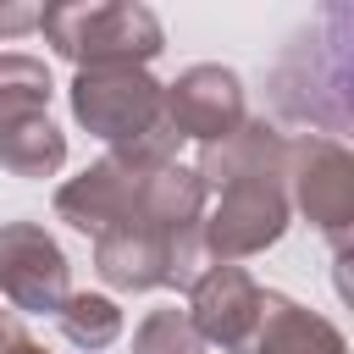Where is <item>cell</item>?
<instances>
[{
  "mask_svg": "<svg viewBox=\"0 0 354 354\" xmlns=\"http://www.w3.org/2000/svg\"><path fill=\"white\" fill-rule=\"evenodd\" d=\"M44 44L83 66H149L166 50V28L138 0H61L39 11Z\"/></svg>",
  "mask_w": 354,
  "mask_h": 354,
  "instance_id": "obj_1",
  "label": "cell"
},
{
  "mask_svg": "<svg viewBox=\"0 0 354 354\" xmlns=\"http://www.w3.org/2000/svg\"><path fill=\"white\" fill-rule=\"evenodd\" d=\"M288 205L332 243L343 260L354 243V155L321 133H288Z\"/></svg>",
  "mask_w": 354,
  "mask_h": 354,
  "instance_id": "obj_2",
  "label": "cell"
},
{
  "mask_svg": "<svg viewBox=\"0 0 354 354\" xmlns=\"http://www.w3.org/2000/svg\"><path fill=\"white\" fill-rule=\"evenodd\" d=\"M288 221H293V205H288L282 177H243V183L216 188V199H205L199 243L216 266H238V260L271 249L288 232Z\"/></svg>",
  "mask_w": 354,
  "mask_h": 354,
  "instance_id": "obj_3",
  "label": "cell"
},
{
  "mask_svg": "<svg viewBox=\"0 0 354 354\" xmlns=\"http://www.w3.org/2000/svg\"><path fill=\"white\" fill-rule=\"evenodd\" d=\"M348 28V22H343ZM299 39L282 66L271 72V94H277V111L293 116V122H310L321 127V138H337L348 127V39Z\"/></svg>",
  "mask_w": 354,
  "mask_h": 354,
  "instance_id": "obj_4",
  "label": "cell"
},
{
  "mask_svg": "<svg viewBox=\"0 0 354 354\" xmlns=\"http://www.w3.org/2000/svg\"><path fill=\"white\" fill-rule=\"evenodd\" d=\"M66 100L77 127L105 144H127L160 122V77H149V66H83Z\"/></svg>",
  "mask_w": 354,
  "mask_h": 354,
  "instance_id": "obj_5",
  "label": "cell"
},
{
  "mask_svg": "<svg viewBox=\"0 0 354 354\" xmlns=\"http://www.w3.org/2000/svg\"><path fill=\"white\" fill-rule=\"evenodd\" d=\"M72 293V266L39 221H0V299L28 315H55Z\"/></svg>",
  "mask_w": 354,
  "mask_h": 354,
  "instance_id": "obj_6",
  "label": "cell"
},
{
  "mask_svg": "<svg viewBox=\"0 0 354 354\" xmlns=\"http://www.w3.org/2000/svg\"><path fill=\"white\" fill-rule=\"evenodd\" d=\"M243 77L232 66H216V61H199V66H183L171 83H160V122L177 133V138H199V144H216L221 133H232L243 122Z\"/></svg>",
  "mask_w": 354,
  "mask_h": 354,
  "instance_id": "obj_7",
  "label": "cell"
},
{
  "mask_svg": "<svg viewBox=\"0 0 354 354\" xmlns=\"http://www.w3.org/2000/svg\"><path fill=\"white\" fill-rule=\"evenodd\" d=\"M194 177L205 183V194H216L227 183H243V177H288V133L266 116H243L216 144H199Z\"/></svg>",
  "mask_w": 354,
  "mask_h": 354,
  "instance_id": "obj_8",
  "label": "cell"
},
{
  "mask_svg": "<svg viewBox=\"0 0 354 354\" xmlns=\"http://www.w3.org/2000/svg\"><path fill=\"white\" fill-rule=\"evenodd\" d=\"M260 310V282L243 266H210L194 288H188V321L199 332V343L232 354L243 343V332L254 326Z\"/></svg>",
  "mask_w": 354,
  "mask_h": 354,
  "instance_id": "obj_9",
  "label": "cell"
},
{
  "mask_svg": "<svg viewBox=\"0 0 354 354\" xmlns=\"http://www.w3.org/2000/svg\"><path fill=\"white\" fill-rule=\"evenodd\" d=\"M232 354H348V337H343L326 315L304 310L299 299L260 288L254 326L243 332V343H238Z\"/></svg>",
  "mask_w": 354,
  "mask_h": 354,
  "instance_id": "obj_10",
  "label": "cell"
},
{
  "mask_svg": "<svg viewBox=\"0 0 354 354\" xmlns=\"http://www.w3.org/2000/svg\"><path fill=\"white\" fill-rule=\"evenodd\" d=\"M171 238L177 232H155V227H111L94 238V271L105 288L116 293H149L166 288L171 277Z\"/></svg>",
  "mask_w": 354,
  "mask_h": 354,
  "instance_id": "obj_11",
  "label": "cell"
},
{
  "mask_svg": "<svg viewBox=\"0 0 354 354\" xmlns=\"http://www.w3.org/2000/svg\"><path fill=\"white\" fill-rule=\"evenodd\" d=\"M0 166L11 177H55L66 166V133L50 116L0 122Z\"/></svg>",
  "mask_w": 354,
  "mask_h": 354,
  "instance_id": "obj_12",
  "label": "cell"
},
{
  "mask_svg": "<svg viewBox=\"0 0 354 354\" xmlns=\"http://www.w3.org/2000/svg\"><path fill=\"white\" fill-rule=\"evenodd\" d=\"M50 66L39 55L22 50H0V122H22V116H50Z\"/></svg>",
  "mask_w": 354,
  "mask_h": 354,
  "instance_id": "obj_13",
  "label": "cell"
},
{
  "mask_svg": "<svg viewBox=\"0 0 354 354\" xmlns=\"http://www.w3.org/2000/svg\"><path fill=\"white\" fill-rule=\"evenodd\" d=\"M55 326H61V337L72 348L100 354V348H111L122 337V310L105 293H66V304L55 310Z\"/></svg>",
  "mask_w": 354,
  "mask_h": 354,
  "instance_id": "obj_14",
  "label": "cell"
},
{
  "mask_svg": "<svg viewBox=\"0 0 354 354\" xmlns=\"http://www.w3.org/2000/svg\"><path fill=\"white\" fill-rule=\"evenodd\" d=\"M133 354H205V343H199L188 310L166 304V310H149V315L138 321V332H133Z\"/></svg>",
  "mask_w": 354,
  "mask_h": 354,
  "instance_id": "obj_15",
  "label": "cell"
},
{
  "mask_svg": "<svg viewBox=\"0 0 354 354\" xmlns=\"http://www.w3.org/2000/svg\"><path fill=\"white\" fill-rule=\"evenodd\" d=\"M33 28H39V6H0V39L33 33Z\"/></svg>",
  "mask_w": 354,
  "mask_h": 354,
  "instance_id": "obj_16",
  "label": "cell"
},
{
  "mask_svg": "<svg viewBox=\"0 0 354 354\" xmlns=\"http://www.w3.org/2000/svg\"><path fill=\"white\" fill-rule=\"evenodd\" d=\"M28 343V326L17 321V310H0V354H17Z\"/></svg>",
  "mask_w": 354,
  "mask_h": 354,
  "instance_id": "obj_17",
  "label": "cell"
},
{
  "mask_svg": "<svg viewBox=\"0 0 354 354\" xmlns=\"http://www.w3.org/2000/svg\"><path fill=\"white\" fill-rule=\"evenodd\" d=\"M17 354H50V348H39V343H33V337H28V343H22V348H17Z\"/></svg>",
  "mask_w": 354,
  "mask_h": 354,
  "instance_id": "obj_18",
  "label": "cell"
}]
</instances>
